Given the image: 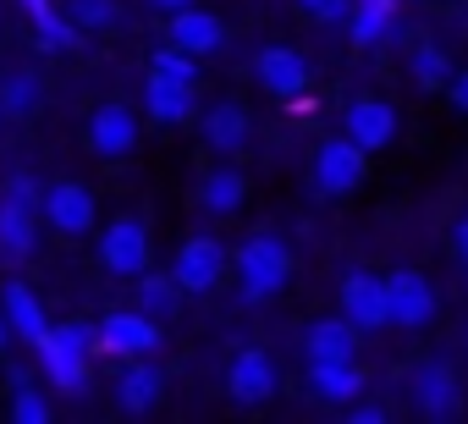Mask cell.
Returning a JSON list of instances; mask_svg holds the SVG:
<instances>
[{"instance_id":"cell-4","label":"cell","mask_w":468,"mask_h":424,"mask_svg":"<svg viewBox=\"0 0 468 424\" xmlns=\"http://www.w3.org/2000/svg\"><path fill=\"white\" fill-rule=\"evenodd\" d=\"M100 265L111 276H144L149 270V227L138 216H122L100 232Z\"/></svg>"},{"instance_id":"cell-29","label":"cell","mask_w":468,"mask_h":424,"mask_svg":"<svg viewBox=\"0 0 468 424\" xmlns=\"http://www.w3.org/2000/svg\"><path fill=\"white\" fill-rule=\"evenodd\" d=\"M34 28H39V45H45V50H72L78 34H83V28H78L72 17H61L56 6H45V12L34 17Z\"/></svg>"},{"instance_id":"cell-13","label":"cell","mask_w":468,"mask_h":424,"mask_svg":"<svg viewBox=\"0 0 468 424\" xmlns=\"http://www.w3.org/2000/svg\"><path fill=\"white\" fill-rule=\"evenodd\" d=\"M342 314H347L358 331H380V325H391V309H386V276L353 270V276L342 281Z\"/></svg>"},{"instance_id":"cell-39","label":"cell","mask_w":468,"mask_h":424,"mask_svg":"<svg viewBox=\"0 0 468 424\" xmlns=\"http://www.w3.org/2000/svg\"><path fill=\"white\" fill-rule=\"evenodd\" d=\"M6 336H12V325H6V314H0V353H6Z\"/></svg>"},{"instance_id":"cell-7","label":"cell","mask_w":468,"mask_h":424,"mask_svg":"<svg viewBox=\"0 0 468 424\" xmlns=\"http://www.w3.org/2000/svg\"><path fill=\"white\" fill-rule=\"evenodd\" d=\"M386 309H391V325H402V331L430 325V320H435V287H430V276H419V270H391V276H386Z\"/></svg>"},{"instance_id":"cell-41","label":"cell","mask_w":468,"mask_h":424,"mask_svg":"<svg viewBox=\"0 0 468 424\" xmlns=\"http://www.w3.org/2000/svg\"><path fill=\"white\" fill-rule=\"evenodd\" d=\"M463 342H468V336H463Z\"/></svg>"},{"instance_id":"cell-12","label":"cell","mask_w":468,"mask_h":424,"mask_svg":"<svg viewBox=\"0 0 468 424\" xmlns=\"http://www.w3.org/2000/svg\"><path fill=\"white\" fill-rule=\"evenodd\" d=\"M226 391H231V402H243V408L271 402L276 397V364H271V353H260V347L238 353L231 369H226Z\"/></svg>"},{"instance_id":"cell-31","label":"cell","mask_w":468,"mask_h":424,"mask_svg":"<svg viewBox=\"0 0 468 424\" xmlns=\"http://www.w3.org/2000/svg\"><path fill=\"white\" fill-rule=\"evenodd\" d=\"M12 419H17V424H45V419H50V402H45V397H39V391H34V386H28L23 375H17V397H12Z\"/></svg>"},{"instance_id":"cell-21","label":"cell","mask_w":468,"mask_h":424,"mask_svg":"<svg viewBox=\"0 0 468 424\" xmlns=\"http://www.w3.org/2000/svg\"><path fill=\"white\" fill-rule=\"evenodd\" d=\"M309 391H314L320 402H331V408H347V402L364 391V375H358L353 358H347V364H309Z\"/></svg>"},{"instance_id":"cell-28","label":"cell","mask_w":468,"mask_h":424,"mask_svg":"<svg viewBox=\"0 0 468 424\" xmlns=\"http://www.w3.org/2000/svg\"><path fill=\"white\" fill-rule=\"evenodd\" d=\"M176 276H144L138 281V309L144 314H154V320H171L176 314Z\"/></svg>"},{"instance_id":"cell-40","label":"cell","mask_w":468,"mask_h":424,"mask_svg":"<svg viewBox=\"0 0 468 424\" xmlns=\"http://www.w3.org/2000/svg\"><path fill=\"white\" fill-rule=\"evenodd\" d=\"M0 116H6V111H0Z\"/></svg>"},{"instance_id":"cell-6","label":"cell","mask_w":468,"mask_h":424,"mask_svg":"<svg viewBox=\"0 0 468 424\" xmlns=\"http://www.w3.org/2000/svg\"><path fill=\"white\" fill-rule=\"evenodd\" d=\"M171 276H176V287L182 292H215L220 287V276H226V249L215 243V238H187L182 249H176V260H171Z\"/></svg>"},{"instance_id":"cell-33","label":"cell","mask_w":468,"mask_h":424,"mask_svg":"<svg viewBox=\"0 0 468 424\" xmlns=\"http://www.w3.org/2000/svg\"><path fill=\"white\" fill-rule=\"evenodd\" d=\"M6 198H23V204H34V209H39V204H45V187H39L28 171H17V176H6Z\"/></svg>"},{"instance_id":"cell-5","label":"cell","mask_w":468,"mask_h":424,"mask_svg":"<svg viewBox=\"0 0 468 424\" xmlns=\"http://www.w3.org/2000/svg\"><path fill=\"white\" fill-rule=\"evenodd\" d=\"M100 347L122 353V358H149L160 347V320L144 314V309H111L100 320Z\"/></svg>"},{"instance_id":"cell-1","label":"cell","mask_w":468,"mask_h":424,"mask_svg":"<svg viewBox=\"0 0 468 424\" xmlns=\"http://www.w3.org/2000/svg\"><path fill=\"white\" fill-rule=\"evenodd\" d=\"M231 265H238V287H243L249 303H265V298H276L292 281V254L271 232H254L238 254H231Z\"/></svg>"},{"instance_id":"cell-11","label":"cell","mask_w":468,"mask_h":424,"mask_svg":"<svg viewBox=\"0 0 468 424\" xmlns=\"http://www.w3.org/2000/svg\"><path fill=\"white\" fill-rule=\"evenodd\" d=\"M138 132H144V122H138V111H127V105H100V111L89 116V149L105 154V160L133 154V149H138Z\"/></svg>"},{"instance_id":"cell-2","label":"cell","mask_w":468,"mask_h":424,"mask_svg":"<svg viewBox=\"0 0 468 424\" xmlns=\"http://www.w3.org/2000/svg\"><path fill=\"white\" fill-rule=\"evenodd\" d=\"M100 347V331H89V325H50L45 331V342H39V364H45V375H50V386H61V391H78L83 380H89V353Z\"/></svg>"},{"instance_id":"cell-35","label":"cell","mask_w":468,"mask_h":424,"mask_svg":"<svg viewBox=\"0 0 468 424\" xmlns=\"http://www.w3.org/2000/svg\"><path fill=\"white\" fill-rule=\"evenodd\" d=\"M347 413H353L358 424H380V419H386V408H380V402H358V408H347Z\"/></svg>"},{"instance_id":"cell-15","label":"cell","mask_w":468,"mask_h":424,"mask_svg":"<svg viewBox=\"0 0 468 424\" xmlns=\"http://www.w3.org/2000/svg\"><path fill=\"white\" fill-rule=\"evenodd\" d=\"M198 132H204V143H209L215 154H243L249 138H254V122H249L243 105L220 100V105H209V111L198 116Z\"/></svg>"},{"instance_id":"cell-24","label":"cell","mask_w":468,"mask_h":424,"mask_svg":"<svg viewBox=\"0 0 468 424\" xmlns=\"http://www.w3.org/2000/svg\"><path fill=\"white\" fill-rule=\"evenodd\" d=\"M144 105H149V116H154L160 127H182V122H193V89H182V83L149 78V89H144Z\"/></svg>"},{"instance_id":"cell-34","label":"cell","mask_w":468,"mask_h":424,"mask_svg":"<svg viewBox=\"0 0 468 424\" xmlns=\"http://www.w3.org/2000/svg\"><path fill=\"white\" fill-rule=\"evenodd\" d=\"M446 100H452V105L468 116V67H463V72H452V83H446Z\"/></svg>"},{"instance_id":"cell-22","label":"cell","mask_w":468,"mask_h":424,"mask_svg":"<svg viewBox=\"0 0 468 424\" xmlns=\"http://www.w3.org/2000/svg\"><path fill=\"white\" fill-rule=\"evenodd\" d=\"M160 369L154 364H144V358H133L122 375H116V402L127 408V413H149L154 402H160Z\"/></svg>"},{"instance_id":"cell-17","label":"cell","mask_w":468,"mask_h":424,"mask_svg":"<svg viewBox=\"0 0 468 424\" xmlns=\"http://www.w3.org/2000/svg\"><path fill=\"white\" fill-rule=\"evenodd\" d=\"M171 45H182L187 56H215L226 45V23L215 12L182 6V12H171Z\"/></svg>"},{"instance_id":"cell-14","label":"cell","mask_w":468,"mask_h":424,"mask_svg":"<svg viewBox=\"0 0 468 424\" xmlns=\"http://www.w3.org/2000/svg\"><path fill=\"white\" fill-rule=\"evenodd\" d=\"M342 132H347L358 149L380 154V149L397 138V111H391L386 100H353V105L342 111Z\"/></svg>"},{"instance_id":"cell-19","label":"cell","mask_w":468,"mask_h":424,"mask_svg":"<svg viewBox=\"0 0 468 424\" xmlns=\"http://www.w3.org/2000/svg\"><path fill=\"white\" fill-rule=\"evenodd\" d=\"M0 314H6V325H12V336H23V342H45V331H50V320H45V309H39V298L23 287V281H6V292H0Z\"/></svg>"},{"instance_id":"cell-23","label":"cell","mask_w":468,"mask_h":424,"mask_svg":"<svg viewBox=\"0 0 468 424\" xmlns=\"http://www.w3.org/2000/svg\"><path fill=\"white\" fill-rule=\"evenodd\" d=\"M391 23H397V0H353L347 34H353L358 50H369V45H380L391 34Z\"/></svg>"},{"instance_id":"cell-20","label":"cell","mask_w":468,"mask_h":424,"mask_svg":"<svg viewBox=\"0 0 468 424\" xmlns=\"http://www.w3.org/2000/svg\"><path fill=\"white\" fill-rule=\"evenodd\" d=\"M249 198V176L238 165H215L204 182H198V204L209 209V216H238Z\"/></svg>"},{"instance_id":"cell-8","label":"cell","mask_w":468,"mask_h":424,"mask_svg":"<svg viewBox=\"0 0 468 424\" xmlns=\"http://www.w3.org/2000/svg\"><path fill=\"white\" fill-rule=\"evenodd\" d=\"M408 386H413V408H419L424 419H457V413H463V386H457L452 364L430 358V364L413 369Z\"/></svg>"},{"instance_id":"cell-37","label":"cell","mask_w":468,"mask_h":424,"mask_svg":"<svg viewBox=\"0 0 468 424\" xmlns=\"http://www.w3.org/2000/svg\"><path fill=\"white\" fill-rule=\"evenodd\" d=\"M154 12H182V6H193V0H149Z\"/></svg>"},{"instance_id":"cell-16","label":"cell","mask_w":468,"mask_h":424,"mask_svg":"<svg viewBox=\"0 0 468 424\" xmlns=\"http://www.w3.org/2000/svg\"><path fill=\"white\" fill-rule=\"evenodd\" d=\"M303 353H309V364H347V358L358 353V325H353L347 314L314 320V325L303 331Z\"/></svg>"},{"instance_id":"cell-32","label":"cell","mask_w":468,"mask_h":424,"mask_svg":"<svg viewBox=\"0 0 468 424\" xmlns=\"http://www.w3.org/2000/svg\"><path fill=\"white\" fill-rule=\"evenodd\" d=\"M298 12H303L309 23H325V28H347L353 0H298Z\"/></svg>"},{"instance_id":"cell-25","label":"cell","mask_w":468,"mask_h":424,"mask_svg":"<svg viewBox=\"0 0 468 424\" xmlns=\"http://www.w3.org/2000/svg\"><path fill=\"white\" fill-rule=\"evenodd\" d=\"M408 72H413V83H419V89H446L457 67H452V56H446L441 45H419V50L408 56Z\"/></svg>"},{"instance_id":"cell-26","label":"cell","mask_w":468,"mask_h":424,"mask_svg":"<svg viewBox=\"0 0 468 424\" xmlns=\"http://www.w3.org/2000/svg\"><path fill=\"white\" fill-rule=\"evenodd\" d=\"M39 100H45V89H39L34 72H6V78H0V111H6V116H28Z\"/></svg>"},{"instance_id":"cell-9","label":"cell","mask_w":468,"mask_h":424,"mask_svg":"<svg viewBox=\"0 0 468 424\" xmlns=\"http://www.w3.org/2000/svg\"><path fill=\"white\" fill-rule=\"evenodd\" d=\"M39 216H45L61 238H83V232L94 227V193H89L83 182H50Z\"/></svg>"},{"instance_id":"cell-3","label":"cell","mask_w":468,"mask_h":424,"mask_svg":"<svg viewBox=\"0 0 468 424\" xmlns=\"http://www.w3.org/2000/svg\"><path fill=\"white\" fill-rule=\"evenodd\" d=\"M364 176H369V149H358L347 132L331 138V143H320V154H314V187L325 198H342V193L364 187Z\"/></svg>"},{"instance_id":"cell-10","label":"cell","mask_w":468,"mask_h":424,"mask_svg":"<svg viewBox=\"0 0 468 424\" xmlns=\"http://www.w3.org/2000/svg\"><path fill=\"white\" fill-rule=\"evenodd\" d=\"M254 78H260L265 94L298 100V94L309 89V61H303L298 50H287V45H265V50L254 56Z\"/></svg>"},{"instance_id":"cell-38","label":"cell","mask_w":468,"mask_h":424,"mask_svg":"<svg viewBox=\"0 0 468 424\" xmlns=\"http://www.w3.org/2000/svg\"><path fill=\"white\" fill-rule=\"evenodd\" d=\"M23 6H28V17H39V12L50 6V0H23Z\"/></svg>"},{"instance_id":"cell-30","label":"cell","mask_w":468,"mask_h":424,"mask_svg":"<svg viewBox=\"0 0 468 424\" xmlns=\"http://www.w3.org/2000/svg\"><path fill=\"white\" fill-rule=\"evenodd\" d=\"M67 17L89 34V28H111L116 23V0H67Z\"/></svg>"},{"instance_id":"cell-18","label":"cell","mask_w":468,"mask_h":424,"mask_svg":"<svg viewBox=\"0 0 468 424\" xmlns=\"http://www.w3.org/2000/svg\"><path fill=\"white\" fill-rule=\"evenodd\" d=\"M34 243H39L34 204H23V198H0V260H28Z\"/></svg>"},{"instance_id":"cell-27","label":"cell","mask_w":468,"mask_h":424,"mask_svg":"<svg viewBox=\"0 0 468 424\" xmlns=\"http://www.w3.org/2000/svg\"><path fill=\"white\" fill-rule=\"evenodd\" d=\"M149 78H165V83H182V89H193V78H198V56H187L182 45H165V50H154V61H149Z\"/></svg>"},{"instance_id":"cell-36","label":"cell","mask_w":468,"mask_h":424,"mask_svg":"<svg viewBox=\"0 0 468 424\" xmlns=\"http://www.w3.org/2000/svg\"><path fill=\"white\" fill-rule=\"evenodd\" d=\"M452 249H457V260H463V270H468V216L452 227Z\"/></svg>"}]
</instances>
